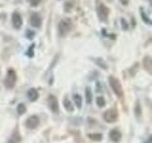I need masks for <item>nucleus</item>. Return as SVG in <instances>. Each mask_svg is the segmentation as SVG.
Segmentation results:
<instances>
[{
    "label": "nucleus",
    "instance_id": "5",
    "mask_svg": "<svg viewBox=\"0 0 152 143\" xmlns=\"http://www.w3.org/2000/svg\"><path fill=\"white\" fill-rule=\"evenodd\" d=\"M12 23L15 30H19L23 25V18L22 15L18 12H14L12 14Z\"/></svg>",
    "mask_w": 152,
    "mask_h": 143
},
{
    "label": "nucleus",
    "instance_id": "19",
    "mask_svg": "<svg viewBox=\"0 0 152 143\" xmlns=\"http://www.w3.org/2000/svg\"><path fill=\"white\" fill-rule=\"evenodd\" d=\"M86 100H87L88 104H90L92 101V93H91L90 88L86 89Z\"/></svg>",
    "mask_w": 152,
    "mask_h": 143
},
{
    "label": "nucleus",
    "instance_id": "1",
    "mask_svg": "<svg viewBox=\"0 0 152 143\" xmlns=\"http://www.w3.org/2000/svg\"><path fill=\"white\" fill-rule=\"evenodd\" d=\"M96 13L98 18L102 22H107L109 15V9L101 0H96Z\"/></svg>",
    "mask_w": 152,
    "mask_h": 143
},
{
    "label": "nucleus",
    "instance_id": "15",
    "mask_svg": "<svg viewBox=\"0 0 152 143\" xmlns=\"http://www.w3.org/2000/svg\"><path fill=\"white\" fill-rule=\"evenodd\" d=\"M74 4H75V2L73 0H68V1H66V3L64 5V11L66 13H69L70 11H72L74 8Z\"/></svg>",
    "mask_w": 152,
    "mask_h": 143
},
{
    "label": "nucleus",
    "instance_id": "20",
    "mask_svg": "<svg viewBox=\"0 0 152 143\" xmlns=\"http://www.w3.org/2000/svg\"><path fill=\"white\" fill-rule=\"evenodd\" d=\"M88 137L94 141H100V140H102L103 136L101 135V133H89Z\"/></svg>",
    "mask_w": 152,
    "mask_h": 143
},
{
    "label": "nucleus",
    "instance_id": "12",
    "mask_svg": "<svg viewBox=\"0 0 152 143\" xmlns=\"http://www.w3.org/2000/svg\"><path fill=\"white\" fill-rule=\"evenodd\" d=\"M28 99L31 100V101H35V100L38 99V97H39V93L37 92V90L34 89V88H31L28 91Z\"/></svg>",
    "mask_w": 152,
    "mask_h": 143
},
{
    "label": "nucleus",
    "instance_id": "14",
    "mask_svg": "<svg viewBox=\"0 0 152 143\" xmlns=\"http://www.w3.org/2000/svg\"><path fill=\"white\" fill-rule=\"evenodd\" d=\"M63 104L64 107L68 112H73V104L71 103L70 100L68 97H65L63 100Z\"/></svg>",
    "mask_w": 152,
    "mask_h": 143
},
{
    "label": "nucleus",
    "instance_id": "26",
    "mask_svg": "<svg viewBox=\"0 0 152 143\" xmlns=\"http://www.w3.org/2000/svg\"><path fill=\"white\" fill-rule=\"evenodd\" d=\"M28 3L31 4V6H32V7H37L38 5L40 4L41 0H28Z\"/></svg>",
    "mask_w": 152,
    "mask_h": 143
},
{
    "label": "nucleus",
    "instance_id": "21",
    "mask_svg": "<svg viewBox=\"0 0 152 143\" xmlns=\"http://www.w3.org/2000/svg\"><path fill=\"white\" fill-rule=\"evenodd\" d=\"M95 63H96L99 67H101L102 69H104L107 70V65L106 62L104 61V59L102 58H96V60H95Z\"/></svg>",
    "mask_w": 152,
    "mask_h": 143
},
{
    "label": "nucleus",
    "instance_id": "6",
    "mask_svg": "<svg viewBox=\"0 0 152 143\" xmlns=\"http://www.w3.org/2000/svg\"><path fill=\"white\" fill-rule=\"evenodd\" d=\"M40 123V119L35 114H33V116H31L30 117H28V119L26 120V123L25 125L28 129H31V130H33V129H35L38 127Z\"/></svg>",
    "mask_w": 152,
    "mask_h": 143
},
{
    "label": "nucleus",
    "instance_id": "18",
    "mask_svg": "<svg viewBox=\"0 0 152 143\" xmlns=\"http://www.w3.org/2000/svg\"><path fill=\"white\" fill-rule=\"evenodd\" d=\"M16 111H17V114H20V116H22V114H24L26 113L27 111V108H26V105L23 104V103H19L18 106L16 108Z\"/></svg>",
    "mask_w": 152,
    "mask_h": 143
},
{
    "label": "nucleus",
    "instance_id": "4",
    "mask_svg": "<svg viewBox=\"0 0 152 143\" xmlns=\"http://www.w3.org/2000/svg\"><path fill=\"white\" fill-rule=\"evenodd\" d=\"M108 82H109V86H110V88L112 89L114 94H115L118 97H122L124 95V92H123V87H122L119 79L116 78L115 76H109Z\"/></svg>",
    "mask_w": 152,
    "mask_h": 143
},
{
    "label": "nucleus",
    "instance_id": "8",
    "mask_svg": "<svg viewBox=\"0 0 152 143\" xmlns=\"http://www.w3.org/2000/svg\"><path fill=\"white\" fill-rule=\"evenodd\" d=\"M30 23L32 27L40 28L42 25V17L38 13H32L30 17Z\"/></svg>",
    "mask_w": 152,
    "mask_h": 143
},
{
    "label": "nucleus",
    "instance_id": "17",
    "mask_svg": "<svg viewBox=\"0 0 152 143\" xmlns=\"http://www.w3.org/2000/svg\"><path fill=\"white\" fill-rule=\"evenodd\" d=\"M73 101H74V104L76 105V107L78 109H81V107H82V97H81L80 94H73Z\"/></svg>",
    "mask_w": 152,
    "mask_h": 143
},
{
    "label": "nucleus",
    "instance_id": "23",
    "mask_svg": "<svg viewBox=\"0 0 152 143\" xmlns=\"http://www.w3.org/2000/svg\"><path fill=\"white\" fill-rule=\"evenodd\" d=\"M34 46H35V44H32V45H31L30 47L28 48V50H27V55L28 56V57H32L33 56V55H34Z\"/></svg>",
    "mask_w": 152,
    "mask_h": 143
},
{
    "label": "nucleus",
    "instance_id": "7",
    "mask_svg": "<svg viewBox=\"0 0 152 143\" xmlns=\"http://www.w3.org/2000/svg\"><path fill=\"white\" fill-rule=\"evenodd\" d=\"M118 118V114L114 109L107 110V111L104 112V119L106 120L107 123H113L117 120Z\"/></svg>",
    "mask_w": 152,
    "mask_h": 143
},
{
    "label": "nucleus",
    "instance_id": "10",
    "mask_svg": "<svg viewBox=\"0 0 152 143\" xmlns=\"http://www.w3.org/2000/svg\"><path fill=\"white\" fill-rule=\"evenodd\" d=\"M109 138L113 141V142H119L122 138V133L120 131H118L117 129H113L109 133Z\"/></svg>",
    "mask_w": 152,
    "mask_h": 143
},
{
    "label": "nucleus",
    "instance_id": "11",
    "mask_svg": "<svg viewBox=\"0 0 152 143\" xmlns=\"http://www.w3.org/2000/svg\"><path fill=\"white\" fill-rule=\"evenodd\" d=\"M142 64H144V68L148 72L149 74H152V58L150 56H145L142 61Z\"/></svg>",
    "mask_w": 152,
    "mask_h": 143
},
{
    "label": "nucleus",
    "instance_id": "2",
    "mask_svg": "<svg viewBox=\"0 0 152 143\" xmlns=\"http://www.w3.org/2000/svg\"><path fill=\"white\" fill-rule=\"evenodd\" d=\"M72 29V20L70 18H63L59 22L58 32L60 36H66L69 35V32Z\"/></svg>",
    "mask_w": 152,
    "mask_h": 143
},
{
    "label": "nucleus",
    "instance_id": "22",
    "mask_svg": "<svg viewBox=\"0 0 152 143\" xmlns=\"http://www.w3.org/2000/svg\"><path fill=\"white\" fill-rule=\"evenodd\" d=\"M96 104L98 105L99 107H104V105H106V100H104V98L103 97H98L96 98Z\"/></svg>",
    "mask_w": 152,
    "mask_h": 143
},
{
    "label": "nucleus",
    "instance_id": "28",
    "mask_svg": "<svg viewBox=\"0 0 152 143\" xmlns=\"http://www.w3.org/2000/svg\"><path fill=\"white\" fill-rule=\"evenodd\" d=\"M120 2L122 3V5H124V6H127L129 0H120Z\"/></svg>",
    "mask_w": 152,
    "mask_h": 143
},
{
    "label": "nucleus",
    "instance_id": "3",
    "mask_svg": "<svg viewBox=\"0 0 152 143\" xmlns=\"http://www.w3.org/2000/svg\"><path fill=\"white\" fill-rule=\"evenodd\" d=\"M17 74L12 68H10L7 72V75L4 79V85L7 89H12L16 84Z\"/></svg>",
    "mask_w": 152,
    "mask_h": 143
},
{
    "label": "nucleus",
    "instance_id": "25",
    "mask_svg": "<svg viewBox=\"0 0 152 143\" xmlns=\"http://www.w3.org/2000/svg\"><path fill=\"white\" fill-rule=\"evenodd\" d=\"M121 25H122V29L123 30L126 31L128 29V23L126 22V20L125 18H121Z\"/></svg>",
    "mask_w": 152,
    "mask_h": 143
},
{
    "label": "nucleus",
    "instance_id": "27",
    "mask_svg": "<svg viewBox=\"0 0 152 143\" xmlns=\"http://www.w3.org/2000/svg\"><path fill=\"white\" fill-rule=\"evenodd\" d=\"M141 113H142V111H141V106H140V104L138 103V104H136L135 114H136V116H141Z\"/></svg>",
    "mask_w": 152,
    "mask_h": 143
},
{
    "label": "nucleus",
    "instance_id": "13",
    "mask_svg": "<svg viewBox=\"0 0 152 143\" xmlns=\"http://www.w3.org/2000/svg\"><path fill=\"white\" fill-rule=\"evenodd\" d=\"M20 141H21L20 133H18L17 130H15L12 133V135L11 136V137L9 138V140H8L7 143H19Z\"/></svg>",
    "mask_w": 152,
    "mask_h": 143
},
{
    "label": "nucleus",
    "instance_id": "24",
    "mask_svg": "<svg viewBox=\"0 0 152 143\" xmlns=\"http://www.w3.org/2000/svg\"><path fill=\"white\" fill-rule=\"evenodd\" d=\"M34 36H35V32L32 30H28L26 32V37L28 38V39H33V37Z\"/></svg>",
    "mask_w": 152,
    "mask_h": 143
},
{
    "label": "nucleus",
    "instance_id": "29",
    "mask_svg": "<svg viewBox=\"0 0 152 143\" xmlns=\"http://www.w3.org/2000/svg\"><path fill=\"white\" fill-rule=\"evenodd\" d=\"M135 20H134V17H132V25L133 26H135V22H134Z\"/></svg>",
    "mask_w": 152,
    "mask_h": 143
},
{
    "label": "nucleus",
    "instance_id": "9",
    "mask_svg": "<svg viewBox=\"0 0 152 143\" xmlns=\"http://www.w3.org/2000/svg\"><path fill=\"white\" fill-rule=\"evenodd\" d=\"M48 104L49 107L53 113H58L59 111V105H58V100L54 97V95H50L48 98Z\"/></svg>",
    "mask_w": 152,
    "mask_h": 143
},
{
    "label": "nucleus",
    "instance_id": "16",
    "mask_svg": "<svg viewBox=\"0 0 152 143\" xmlns=\"http://www.w3.org/2000/svg\"><path fill=\"white\" fill-rule=\"evenodd\" d=\"M140 13H141V17L142 19V21H144L145 24L147 25H152V20L147 16V14L145 13V12L142 9H140Z\"/></svg>",
    "mask_w": 152,
    "mask_h": 143
}]
</instances>
